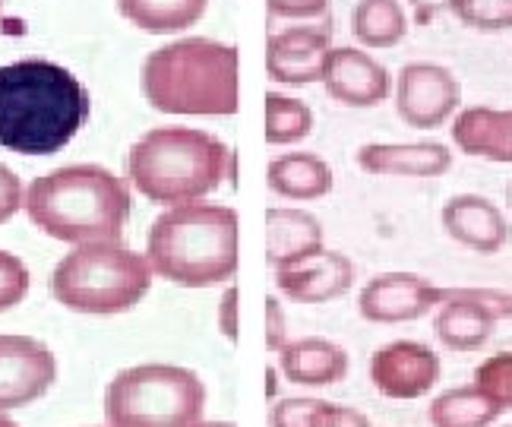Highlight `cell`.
Instances as JSON below:
<instances>
[{"label":"cell","mask_w":512,"mask_h":427,"mask_svg":"<svg viewBox=\"0 0 512 427\" xmlns=\"http://www.w3.org/2000/svg\"><path fill=\"white\" fill-rule=\"evenodd\" d=\"M323 244V225L307 209L298 206H272L266 212V263L279 273L310 257H317Z\"/></svg>","instance_id":"e0dca14e"},{"label":"cell","mask_w":512,"mask_h":427,"mask_svg":"<svg viewBox=\"0 0 512 427\" xmlns=\"http://www.w3.org/2000/svg\"><path fill=\"white\" fill-rule=\"evenodd\" d=\"M392 102L411 130H437L456 118L462 105L459 76L443 64L411 61L392 76Z\"/></svg>","instance_id":"ba28073f"},{"label":"cell","mask_w":512,"mask_h":427,"mask_svg":"<svg viewBox=\"0 0 512 427\" xmlns=\"http://www.w3.org/2000/svg\"><path fill=\"white\" fill-rule=\"evenodd\" d=\"M23 206L54 241L117 244L133 212V197L102 165H67L35 178L23 193Z\"/></svg>","instance_id":"7a4b0ae2"},{"label":"cell","mask_w":512,"mask_h":427,"mask_svg":"<svg viewBox=\"0 0 512 427\" xmlns=\"http://www.w3.org/2000/svg\"><path fill=\"white\" fill-rule=\"evenodd\" d=\"M272 19H317L326 16L329 0H266Z\"/></svg>","instance_id":"4dcf8cb0"},{"label":"cell","mask_w":512,"mask_h":427,"mask_svg":"<svg viewBox=\"0 0 512 427\" xmlns=\"http://www.w3.org/2000/svg\"><path fill=\"white\" fill-rule=\"evenodd\" d=\"M358 168L373 178H440L452 168L446 143H364L358 149Z\"/></svg>","instance_id":"2e32d148"},{"label":"cell","mask_w":512,"mask_h":427,"mask_svg":"<svg viewBox=\"0 0 512 427\" xmlns=\"http://www.w3.org/2000/svg\"><path fill=\"white\" fill-rule=\"evenodd\" d=\"M89 121V92L42 57L0 67V146L19 155L61 152Z\"/></svg>","instance_id":"6da1fadb"},{"label":"cell","mask_w":512,"mask_h":427,"mask_svg":"<svg viewBox=\"0 0 512 427\" xmlns=\"http://www.w3.org/2000/svg\"><path fill=\"white\" fill-rule=\"evenodd\" d=\"M275 285L285 298L298 304H326L348 295L354 285V263L342 250H320L317 257H310L291 269L275 273Z\"/></svg>","instance_id":"9a60e30c"},{"label":"cell","mask_w":512,"mask_h":427,"mask_svg":"<svg viewBox=\"0 0 512 427\" xmlns=\"http://www.w3.org/2000/svg\"><path fill=\"white\" fill-rule=\"evenodd\" d=\"M209 0H117L124 19L143 32L171 35L193 23H200Z\"/></svg>","instance_id":"cb8c5ba5"},{"label":"cell","mask_w":512,"mask_h":427,"mask_svg":"<svg viewBox=\"0 0 512 427\" xmlns=\"http://www.w3.org/2000/svg\"><path fill=\"white\" fill-rule=\"evenodd\" d=\"M228 146L206 130L155 127L127 152V178L152 203L181 206L219 190L228 171Z\"/></svg>","instance_id":"5b68a950"},{"label":"cell","mask_w":512,"mask_h":427,"mask_svg":"<svg viewBox=\"0 0 512 427\" xmlns=\"http://www.w3.org/2000/svg\"><path fill=\"white\" fill-rule=\"evenodd\" d=\"M443 361L430 345L415 339H396L377 348L370 358V380L373 390L386 399L411 402L424 399L440 383Z\"/></svg>","instance_id":"9c48e42d"},{"label":"cell","mask_w":512,"mask_h":427,"mask_svg":"<svg viewBox=\"0 0 512 427\" xmlns=\"http://www.w3.org/2000/svg\"><path fill=\"white\" fill-rule=\"evenodd\" d=\"M408 23L402 0H358L351 10V35L361 48H396L408 35Z\"/></svg>","instance_id":"7402d4cb"},{"label":"cell","mask_w":512,"mask_h":427,"mask_svg":"<svg viewBox=\"0 0 512 427\" xmlns=\"http://www.w3.org/2000/svg\"><path fill=\"white\" fill-rule=\"evenodd\" d=\"M285 342H288V329H285L282 304L275 295H269L266 298V348H269V352H282Z\"/></svg>","instance_id":"836d02e7"},{"label":"cell","mask_w":512,"mask_h":427,"mask_svg":"<svg viewBox=\"0 0 512 427\" xmlns=\"http://www.w3.org/2000/svg\"><path fill=\"white\" fill-rule=\"evenodd\" d=\"M449 10V0H408V19L415 26H427L430 19Z\"/></svg>","instance_id":"d590c367"},{"label":"cell","mask_w":512,"mask_h":427,"mask_svg":"<svg viewBox=\"0 0 512 427\" xmlns=\"http://www.w3.org/2000/svg\"><path fill=\"white\" fill-rule=\"evenodd\" d=\"M146 260L155 276L209 288L238 276V212L222 203H181L152 222Z\"/></svg>","instance_id":"3957f363"},{"label":"cell","mask_w":512,"mask_h":427,"mask_svg":"<svg viewBox=\"0 0 512 427\" xmlns=\"http://www.w3.org/2000/svg\"><path fill=\"white\" fill-rule=\"evenodd\" d=\"M500 415H503L500 405L490 396H484L475 383L452 386V390L433 396L427 409L430 427H490L497 424Z\"/></svg>","instance_id":"603a6c76"},{"label":"cell","mask_w":512,"mask_h":427,"mask_svg":"<svg viewBox=\"0 0 512 427\" xmlns=\"http://www.w3.org/2000/svg\"><path fill=\"white\" fill-rule=\"evenodd\" d=\"M23 181L16 178V171L0 162V225L10 222L19 206H23Z\"/></svg>","instance_id":"1f68e13d"},{"label":"cell","mask_w":512,"mask_h":427,"mask_svg":"<svg viewBox=\"0 0 512 427\" xmlns=\"http://www.w3.org/2000/svg\"><path fill=\"white\" fill-rule=\"evenodd\" d=\"M317 427H373L370 418L351 405H336V402H326L323 412L317 415Z\"/></svg>","instance_id":"d6a6232c"},{"label":"cell","mask_w":512,"mask_h":427,"mask_svg":"<svg viewBox=\"0 0 512 427\" xmlns=\"http://www.w3.org/2000/svg\"><path fill=\"white\" fill-rule=\"evenodd\" d=\"M0 7H4V0H0Z\"/></svg>","instance_id":"60d3db41"},{"label":"cell","mask_w":512,"mask_h":427,"mask_svg":"<svg viewBox=\"0 0 512 427\" xmlns=\"http://www.w3.org/2000/svg\"><path fill=\"white\" fill-rule=\"evenodd\" d=\"M320 83L345 108H377L392 95V73L361 45L329 48Z\"/></svg>","instance_id":"7c38bea8"},{"label":"cell","mask_w":512,"mask_h":427,"mask_svg":"<svg viewBox=\"0 0 512 427\" xmlns=\"http://www.w3.org/2000/svg\"><path fill=\"white\" fill-rule=\"evenodd\" d=\"M152 266L121 244H76L48 282L57 304L76 314H127L146 298Z\"/></svg>","instance_id":"8992f818"},{"label":"cell","mask_w":512,"mask_h":427,"mask_svg":"<svg viewBox=\"0 0 512 427\" xmlns=\"http://www.w3.org/2000/svg\"><path fill=\"white\" fill-rule=\"evenodd\" d=\"M329 32L313 26H288L272 32L266 42L269 80L285 86H310L323 80V64L329 54Z\"/></svg>","instance_id":"5bb4252c"},{"label":"cell","mask_w":512,"mask_h":427,"mask_svg":"<svg viewBox=\"0 0 512 427\" xmlns=\"http://www.w3.org/2000/svg\"><path fill=\"white\" fill-rule=\"evenodd\" d=\"M143 95L165 114L238 111V48L212 38H181L152 51L143 64Z\"/></svg>","instance_id":"277c9868"},{"label":"cell","mask_w":512,"mask_h":427,"mask_svg":"<svg viewBox=\"0 0 512 427\" xmlns=\"http://www.w3.org/2000/svg\"><path fill=\"white\" fill-rule=\"evenodd\" d=\"M29 285H32V276L26 263L16 254L0 250V314L23 301L29 295Z\"/></svg>","instance_id":"83f0119b"},{"label":"cell","mask_w":512,"mask_h":427,"mask_svg":"<svg viewBox=\"0 0 512 427\" xmlns=\"http://www.w3.org/2000/svg\"><path fill=\"white\" fill-rule=\"evenodd\" d=\"M57 380V358L32 336H0V412L42 399Z\"/></svg>","instance_id":"8fae6325"},{"label":"cell","mask_w":512,"mask_h":427,"mask_svg":"<svg viewBox=\"0 0 512 427\" xmlns=\"http://www.w3.org/2000/svg\"><path fill=\"white\" fill-rule=\"evenodd\" d=\"M484 396L494 399L500 409H512V352H497L475 367V380Z\"/></svg>","instance_id":"4316f807"},{"label":"cell","mask_w":512,"mask_h":427,"mask_svg":"<svg viewBox=\"0 0 512 427\" xmlns=\"http://www.w3.org/2000/svg\"><path fill=\"white\" fill-rule=\"evenodd\" d=\"M497 320L487 314L484 307L471 304L465 298H443L433 314V333L440 345L449 352H478L494 336Z\"/></svg>","instance_id":"44dd1931"},{"label":"cell","mask_w":512,"mask_h":427,"mask_svg":"<svg viewBox=\"0 0 512 427\" xmlns=\"http://www.w3.org/2000/svg\"><path fill=\"white\" fill-rule=\"evenodd\" d=\"M190 427H234V424L231 421H196Z\"/></svg>","instance_id":"74e56055"},{"label":"cell","mask_w":512,"mask_h":427,"mask_svg":"<svg viewBox=\"0 0 512 427\" xmlns=\"http://www.w3.org/2000/svg\"><path fill=\"white\" fill-rule=\"evenodd\" d=\"M203 405L206 386L187 367L140 364L111 380L105 415L111 427H190Z\"/></svg>","instance_id":"52a82bcc"},{"label":"cell","mask_w":512,"mask_h":427,"mask_svg":"<svg viewBox=\"0 0 512 427\" xmlns=\"http://www.w3.org/2000/svg\"><path fill=\"white\" fill-rule=\"evenodd\" d=\"M266 184L275 197L294 200V203H310L320 200L332 190L336 178L332 168L313 152H285L279 159H272L266 168Z\"/></svg>","instance_id":"ffe728a7"},{"label":"cell","mask_w":512,"mask_h":427,"mask_svg":"<svg viewBox=\"0 0 512 427\" xmlns=\"http://www.w3.org/2000/svg\"><path fill=\"white\" fill-rule=\"evenodd\" d=\"M506 427H512V424H506Z\"/></svg>","instance_id":"b9f144b4"},{"label":"cell","mask_w":512,"mask_h":427,"mask_svg":"<svg viewBox=\"0 0 512 427\" xmlns=\"http://www.w3.org/2000/svg\"><path fill=\"white\" fill-rule=\"evenodd\" d=\"M0 427H19V424H16V421H10L4 412H0Z\"/></svg>","instance_id":"f35d334b"},{"label":"cell","mask_w":512,"mask_h":427,"mask_svg":"<svg viewBox=\"0 0 512 427\" xmlns=\"http://www.w3.org/2000/svg\"><path fill=\"white\" fill-rule=\"evenodd\" d=\"M266 396L269 399H275V396H279V367H266Z\"/></svg>","instance_id":"8d00e7d4"},{"label":"cell","mask_w":512,"mask_h":427,"mask_svg":"<svg viewBox=\"0 0 512 427\" xmlns=\"http://www.w3.org/2000/svg\"><path fill=\"white\" fill-rule=\"evenodd\" d=\"M452 143L468 159L512 165V108L468 105L452 118Z\"/></svg>","instance_id":"ac0fdd59"},{"label":"cell","mask_w":512,"mask_h":427,"mask_svg":"<svg viewBox=\"0 0 512 427\" xmlns=\"http://www.w3.org/2000/svg\"><path fill=\"white\" fill-rule=\"evenodd\" d=\"M440 219L452 241L484 257L500 254L512 235L506 212L494 200L481 197V193H456V197H449L443 203Z\"/></svg>","instance_id":"4fadbf2b"},{"label":"cell","mask_w":512,"mask_h":427,"mask_svg":"<svg viewBox=\"0 0 512 427\" xmlns=\"http://www.w3.org/2000/svg\"><path fill=\"white\" fill-rule=\"evenodd\" d=\"M313 130V111L307 102L294 95H266V143L269 146H294L310 137Z\"/></svg>","instance_id":"d4e9b609"},{"label":"cell","mask_w":512,"mask_h":427,"mask_svg":"<svg viewBox=\"0 0 512 427\" xmlns=\"http://www.w3.org/2000/svg\"><path fill=\"white\" fill-rule=\"evenodd\" d=\"M351 358L348 352L332 339L323 336H304L282 345L279 371L294 386H332L348 377Z\"/></svg>","instance_id":"d6986e66"},{"label":"cell","mask_w":512,"mask_h":427,"mask_svg":"<svg viewBox=\"0 0 512 427\" xmlns=\"http://www.w3.org/2000/svg\"><path fill=\"white\" fill-rule=\"evenodd\" d=\"M219 329L222 336L234 345L238 342V285H228L222 291V301H219Z\"/></svg>","instance_id":"e575fe53"},{"label":"cell","mask_w":512,"mask_h":427,"mask_svg":"<svg viewBox=\"0 0 512 427\" xmlns=\"http://www.w3.org/2000/svg\"><path fill=\"white\" fill-rule=\"evenodd\" d=\"M326 399H307V396H294V399H279L269 412L272 427H317V415L323 412Z\"/></svg>","instance_id":"f1b7e54d"},{"label":"cell","mask_w":512,"mask_h":427,"mask_svg":"<svg viewBox=\"0 0 512 427\" xmlns=\"http://www.w3.org/2000/svg\"><path fill=\"white\" fill-rule=\"evenodd\" d=\"M506 197H509V209H512V184H509V190H506Z\"/></svg>","instance_id":"ab89813d"},{"label":"cell","mask_w":512,"mask_h":427,"mask_svg":"<svg viewBox=\"0 0 512 427\" xmlns=\"http://www.w3.org/2000/svg\"><path fill=\"white\" fill-rule=\"evenodd\" d=\"M443 298H465L471 304L484 307L497 323L512 320V291L506 288H440Z\"/></svg>","instance_id":"f546056e"},{"label":"cell","mask_w":512,"mask_h":427,"mask_svg":"<svg viewBox=\"0 0 512 427\" xmlns=\"http://www.w3.org/2000/svg\"><path fill=\"white\" fill-rule=\"evenodd\" d=\"M437 307H440V285H433L418 273H405V269L373 276L358 291V314L367 323H383V326L415 323Z\"/></svg>","instance_id":"30bf717a"},{"label":"cell","mask_w":512,"mask_h":427,"mask_svg":"<svg viewBox=\"0 0 512 427\" xmlns=\"http://www.w3.org/2000/svg\"><path fill=\"white\" fill-rule=\"evenodd\" d=\"M449 13L475 32L512 29V0H449Z\"/></svg>","instance_id":"484cf974"}]
</instances>
